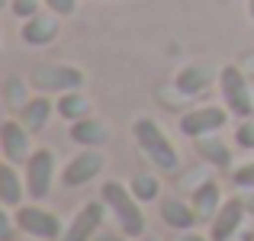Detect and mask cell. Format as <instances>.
Listing matches in <instances>:
<instances>
[{
	"instance_id": "cell-6",
	"label": "cell",
	"mask_w": 254,
	"mask_h": 241,
	"mask_svg": "<svg viewBox=\"0 0 254 241\" xmlns=\"http://www.w3.org/2000/svg\"><path fill=\"white\" fill-rule=\"evenodd\" d=\"M55 177V155L49 148H36L26 161V190L32 199H45Z\"/></svg>"
},
{
	"instance_id": "cell-33",
	"label": "cell",
	"mask_w": 254,
	"mask_h": 241,
	"mask_svg": "<svg viewBox=\"0 0 254 241\" xmlns=\"http://www.w3.org/2000/svg\"><path fill=\"white\" fill-rule=\"evenodd\" d=\"M142 241H155V238H142Z\"/></svg>"
},
{
	"instance_id": "cell-10",
	"label": "cell",
	"mask_w": 254,
	"mask_h": 241,
	"mask_svg": "<svg viewBox=\"0 0 254 241\" xmlns=\"http://www.w3.org/2000/svg\"><path fill=\"white\" fill-rule=\"evenodd\" d=\"M0 148H3V158L10 164H26L32 155V142H29V129L23 122H3L0 129Z\"/></svg>"
},
{
	"instance_id": "cell-22",
	"label": "cell",
	"mask_w": 254,
	"mask_h": 241,
	"mask_svg": "<svg viewBox=\"0 0 254 241\" xmlns=\"http://www.w3.org/2000/svg\"><path fill=\"white\" fill-rule=\"evenodd\" d=\"M19 90H23L19 77H10V80H6V103H10L13 110H23V106L29 103V100H23V93H19Z\"/></svg>"
},
{
	"instance_id": "cell-26",
	"label": "cell",
	"mask_w": 254,
	"mask_h": 241,
	"mask_svg": "<svg viewBox=\"0 0 254 241\" xmlns=\"http://www.w3.org/2000/svg\"><path fill=\"white\" fill-rule=\"evenodd\" d=\"M42 3L49 6L52 13H58V16H71L74 6H77V0H42Z\"/></svg>"
},
{
	"instance_id": "cell-25",
	"label": "cell",
	"mask_w": 254,
	"mask_h": 241,
	"mask_svg": "<svg viewBox=\"0 0 254 241\" xmlns=\"http://www.w3.org/2000/svg\"><path fill=\"white\" fill-rule=\"evenodd\" d=\"M235 142L242 148H254V122H242L235 129Z\"/></svg>"
},
{
	"instance_id": "cell-2",
	"label": "cell",
	"mask_w": 254,
	"mask_h": 241,
	"mask_svg": "<svg viewBox=\"0 0 254 241\" xmlns=\"http://www.w3.org/2000/svg\"><path fill=\"white\" fill-rule=\"evenodd\" d=\"M132 135H135L138 148L148 155V161H151L155 167H161V171H174V167L180 164L177 148L171 145V138L161 132V125H158L155 119H135V125H132Z\"/></svg>"
},
{
	"instance_id": "cell-28",
	"label": "cell",
	"mask_w": 254,
	"mask_h": 241,
	"mask_svg": "<svg viewBox=\"0 0 254 241\" xmlns=\"http://www.w3.org/2000/svg\"><path fill=\"white\" fill-rule=\"evenodd\" d=\"M93 241H129V238H126V235H116V232H103V229H100Z\"/></svg>"
},
{
	"instance_id": "cell-24",
	"label": "cell",
	"mask_w": 254,
	"mask_h": 241,
	"mask_svg": "<svg viewBox=\"0 0 254 241\" xmlns=\"http://www.w3.org/2000/svg\"><path fill=\"white\" fill-rule=\"evenodd\" d=\"M232 183L242 186V190H254V161L245 164V167H238V171L232 174Z\"/></svg>"
},
{
	"instance_id": "cell-29",
	"label": "cell",
	"mask_w": 254,
	"mask_h": 241,
	"mask_svg": "<svg viewBox=\"0 0 254 241\" xmlns=\"http://www.w3.org/2000/svg\"><path fill=\"white\" fill-rule=\"evenodd\" d=\"M177 241H206V238H199V235H193V232H184Z\"/></svg>"
},
{
	"instance_id": "cell-9",
	"label": "cell",
	"mask_w": 254,
	"mask_h": 241,
	"mask_svg": "<svg viewBox=\"0 0 254 241\" xmlns=\"http://www.w3.org/2000/svg\"><path fill=\"white\" fill-rule=\"evenodd\" d=\"M103 167H106V158L100 155L97 148H84L77 158L68 161L62 180H64V186H84V183H90V180L97 177Z\"/></svg>"
},
{
	"instance_id": "cell-5",
	"label": "cell",
	"mask_w": 254,
	"mask_h": 241,
	"mask_svg": "<svg viewBox=\"0 0 254 241\" xmlns=\"http://www.w3.org/2000/svg\"><path fill=\"white\" fill-rule=\"evenodd\" d=\"M219 87H222V97H225V106H229L232 116H242L248 119L254 113V100H251V90H248V80L238 68L225 64L219 71Z\"/></svg>"
},
{
	"instance_id": "cell-8",
	"label": "cell",
	"mask_w": 254,
	"mask_h": 241,
	"mask_svg": "<svg viewBox=\"0 0 254 241\" xmlns=\"http://www.w3.org/2000/svg\"><path fill=\"white\" fill-rule=\"evenodd\" d=\"M103 209H106L103 199H100V203H87L84 209H77V216L71 219V225L64 229L62 241H93L97 232L103 229Z\"/></svg>"
},
{
	"instance_id": "cell-15",
	"label": "cell",
	"mask_w": 254,
	"mask_h": 241,
	"mask_svg": "<svg viewBox=\"0 0 254 241\" xmlns=\"http://www.w3.org/2000/svg\"><path fill=\"white\" fill-rule=\"evenodd\" d=\"M193 209H196L199 219H216V212L222 209V193H219V183L216 180H206L203 186H196L193 193Z\"/></svg>"
},
{
	"instance_id": "cell-27",
	"label": "cell",
	"mask_w": 254,
	"mask_h": 241,
	"mask_svg": "<svg viewBox=\"0 0 254 241\" xmlns=\"http://www.w3.org/2000/svg\"><path fill=\"white\" fill-rule=\"evenodd\" d=\"M0 241H13V225L6 212H0Z\"/></svg>"
},
{
	"instance_id": "cell-12",
	"label": "cell",
	"mask_w": 254,
	"mask_h": 241,
	"mask_svg": "<svg viewBox=\"0 0 254 241\" xmlns=\"http://www.w3.org/2000/svg\"><path fill=\"white\" fill-rule=\"evenodd\" d=\"M58 13H36V16H29L26 19V26H23V42L26 45H49L52 39L58 36Z\"/></svg>"
},
{
	"instance_id": "cell-23",
	"label": "cell",
	"mask_w": 254,
	"mask_h": 241,
	"mask_svg": "<svg viewBox=\"0 0 254 241\" xmlns=\"http://www.w3.org/2000/svg\"><path fill=\"white\" fill-rule=\"evenodd\" d=\"M39 3H42V0H10V10H13V16L29 19V16L39 13Z\"/></svg>"
},
{
	"instance_id": "cell-11",
	"label": "cell",
	"mask_w": 254,
	"mask_h": 241,
	"mask_svg": "<svg viewBox=\"0 0 254 241\" xmlns=\"http://www.w3.org/2000/svg\"><path fill=\"white\" fill-rule=\"evenodd\" d=\"M245 212H248V209H245V199H225L222 209H219L216 219H212L209 238H212V241H229L238 229H242Z\"/></svg>"
},
{
	"instance_id": "cell-18",
	"label": "cell",
	"mask_w": 254,
	"mask_h": 241,
	"mask_svg": "<svg viewBox=\"0 0 254 241\" xmlns=\"http://www.w3.org/2000/svg\"><path fill=\"white\" fill-rule=\"evenodd\" d=\"M19 199H23V183H19V174L13 171V164L6 161V164H0V203L13 209V206H19Z\"/></svg>"
},
{
	"instance_id": "cell-20",
	"label": "cell",
	"mask_w": 254,
	"mask_h": 241,
	"mask_svg": "<svg viewBox=\"0 0 254 241\" xmlns=\"http://www.w3.org/2000/svg\"><path fill=\"white\" fill-rule=\"evenodd\" d=\"M55 110H58V116H62V119L77 122V119H87V113H90V100H87L84 93H77V90H68V93L58 97Z\"/></svg>"
},
{
	"instance_id": "cell-7",
	"label": "cell",
	"mask_w": 254,
	"mask_h": 241,
	"mask_svg": "<svg viewBox=\"0 0 254 241\" xmlns=\"http://www.w3.org/2000/svg\"><path fill=\"white\" fill-rule=\"evenodd\" d=\"M225 122H229V110H222V106H199V110L180 116V132L187 138H203V135L219 132Z\"/></svg>"
},
{
	"instance_id": "cell-3",
	"label": "cell",
	"mask_w": 254,
	"mask_h": 241,
	"mask_svg": "<svg viewBox=\"0 0 254 241\" xmlns=\"http://www.w3.org/2000/svg\"><path fill=\"white\" fill-rule=\"evenodd\" d=\"M29 80L42 93H68V90H81L84 74L71 64H39V68H32Z\"/></svg>"
},
{
	"instance_id": "cell-13",
	"label": "cell",
	"mask_w": 254,
	"mask_h": 241,
	"mask_svg": "<svg viewBox=\"0 0 254 241\" xmlns=\"http://www.w3.org/2000/svg\"><path fill=\"white\" fill-rule=\"evenodd\" d=\"M161 222L164 225H171V229H177V232H190L193 225H196V209L193 206H187L184 199H174V196H168V199H161Z\"/></svg>"
},
{
	"instance_id": "cell-31",
	"label": "cell",
	"mask_w": 254,
	"mask_h": 241,
	"mask_svg": "<svg viewBox=\"0 0 254 241\" xmlns=\"http://www.w3.org/2000/svg\"><path fill=\"white\" fill-rule=\"evenodd\" d=\"M248 13H251V19H254V0H248Z\"/></svg>"
},
{
	"instance_id": "cell-32",
	"label": "cell",
	"mask_w": 254,
	"mask_h": 241,
	"mask_svg": "<svg viewBox=\"0 0 254 241\" xmlns=\"http://www.w3.org/2000/svg\"><path fill=\"white\" fill-rule=\"evenodd\" d=\"M26 241H39V238H26Z\"/></svg>"
},
{
	"instance_id": "cell-21",
	"label": "cell",
	"mask_w": 254,
	"mask_h": 241,
	"mask_svg": "<svg viewBox=\"0 0 254 241\" xmlns=\"http://www.w3.org/2000/svg\"><path fill=\"white\" fill-rule=\"evenodd\" d=\"M129 186H132L138 203H155V199L161 196V180H158L155 174H135Z\"/></svg>"
},
{
	"instance_id": "cell-17",
	"label": "cell",
	"mask_w": 254,
	"mask_h": 241,
	"mask_svg": "<svg viewBox=\"0 0 254 241\" xmlns=\"http://www.w3.org/2000/svg\"><path fill=\"white\" fill-rule=\"evenodd\" d=\"M196 151H199V158L203 161H209L212 167H229L232 164V148L222 142V138H216V135H203V138H196Z\"/></svg>"
},
{
	"instance_id": "cell-1",
	"label": "cell",
	"mask_w": 254,
	"mask_h": 241,
	"mask_svg": "<svg viewBox=\"0 0 254 241\" xmlns=\"http://www.w3.org/2000/svg\"><path fill=\"white\" fill-rule=\"evenodd\" d=\"M100 199H103L106 209L116 216L123 235H129V238H142L145 235V216H142V209H138L135 193H129L123 183H116V180H106L103 190H100Z\"/></svg>"
},
{
	"instance_id": "cell-16",
	"label": "cell",
	"mask_w": 254,
	"mask_h": 241,
	"mask_svg": "<svg viewBox=\"0 0 254 241\" xmlns=\"http://www.w3.org/2000/svg\"><path fill=\"white\" fill-rule=\"evenodd\" d=\"M209 68H203V64H190V68H184L177 77H174V87H177L180 93H187V97H196V93H203L206 87H209Z\"/></svg>"
},
{
	"instance_id": "cell-30",
	"label": "cell",
	"mask_w": 254,
	"mask_h": 241,
	"mask_svg": "<svg viewBox=\"0 0 254 241\" xmlns=\"http://www.w3.org/2000/svg\"><path fill=\"white\" fill-rule=\"evenodd\" d=\"M245 209H248V212H251V216H254V193H251V196H248V199H245Z\"/></svg>"
},
{
	"instance_id": "cell-4",
	"label": "cell",
	"mask_w": 254,
	"mask_h": 241,
	"mask_svg": "<svg viewBox=\"0 0 254 241\" xmlns=\"http://www.w3.org/2000/svg\"><path fill=\"white\" fill-rule=\"evenodd\" d=\"M16 225H19V232H26L29 238H39V241H58L64 235L62 219H58L55 212L42 209V206H19Z\"/></svg>"
},
{
	"instance_id": "cell-14",
	"label": "cell",
	"mask_w": 254,
	"mask_h": 241,
	"mask_svg": "<svg viewBox=\"0 0 254 241\" xmlns=\"http://www.w3.org/2000/svg\"><path fill=\"white\" fill-rule=\"evenodd\" d=\"M71 138H74L77 145H84V148H100V145L110 142V129H106L103 122H97V119H77V122H71Z\"/></svg>"
},
{
	"instance_id": "cell-19",
	"label": "cell",
	"mask_w": 254,
	"mask_h": 241,
	"mask_svg": "<svg viewBox=\"0 0 254 241\" xmlns=\"http://www.w3.org/2000/svg\"><path fill=\"white\" fill-rule=\"evenodd\" d=\"M19 116H23V125L29 132H42L45 129V122H49V116H52V103H49V97H36V100H29V103L19 110Z\"/></svg>"
}]
</instances>
